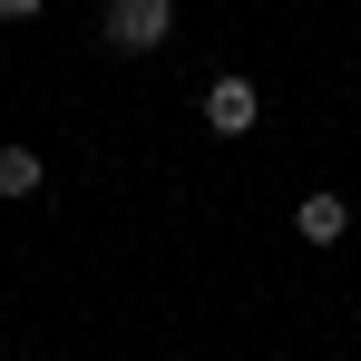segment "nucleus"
Instances as JSON below:
<instances>
[{
  "mask_svg": "<svg viewBox=\"0 0 361 361\" xmlns=\"http://www.w3.org/2000/svg\"><path fill=\"white\" fill-rule=\"evenodd\" d=\"M166 30H176V0H108V10H98V39H108L118 59H147Z\"/></svg>",
  "mask_w": 361,
  "mask_h": 361,
  "instance_id": "nucleus-1",
  "label": "nucleus"
},
{
  "mask_svg": "<svg viewBox=\"0 0 361 361\" xmlns=\"http://www.w3.org/2000/svg\"><path fill=\"white\" fill-rule=\"evenodd\" d=\"M205 127H215V137H254V127H264V88L235 78V68L205 78Z\"/></svg>",
  "mask_w": 361,
  "mask_h": 361,
  "instance_id": "nucleus-2",
  "label": "nucleus"
},
{
  "mask_svg": "<svg viewBox=\"0 0 361 361\" xmlns=\"http://www.w3.org/2000/svg\"><path fill=\"white\" fill-rule=\"evenodd\" d=\"M293 235H302V244H342V235H352V205H342L332 185H312V195L293 205Z\"/></svg>",
  "mask_w": 361,
  "mask_h": 361,
  "instance_id": "nucleus-3",
  "label": "nucleus"
},
{
  "mask_svg": "<svg viewBox=\"0 0 361 361\" xmlns=\"http://www.w3.org/2000/svg\"><path fill=\"white\" fill-rule=\"evenodd\" d=\"M49 185V157H30V147H0V195L20 205V195H39Z\"/></svg>",
  "mask_w": 361,
  "mask_h": 361,
  "instance_id": "nucleus-4",
  "label": "nucleus"
},
{
  "mask_svg": "<svg viewBox=\"0 0 361 361\" xmlns=\"http://www.w3.org/2000/svg\"><path fill=\"white\" fill-rule=\"evenodd\" d=\"M39 10H49V0H0V20H39Z\"/></svg>",
  "mask_w": 361,
  "mask_h": 361,
  "instance_id": "nucleus-5",
  "label": "nucleus"
}]
</instances>
